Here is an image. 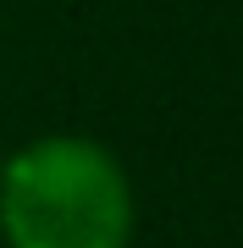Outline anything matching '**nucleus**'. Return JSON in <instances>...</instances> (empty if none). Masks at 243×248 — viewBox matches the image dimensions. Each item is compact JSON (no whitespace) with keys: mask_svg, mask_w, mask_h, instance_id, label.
Returning a JSON list of instances; mask_svg holds the SVG:
<instances>
[{"mask_svg":"<svg viewBox=\"0 0 243 248\" xmlns=\"http://www.w3.org/2000/svg\"><path fill=\"white\" fill-rule=\"evenodd\" d=\"M0 232L11 248H127L133 182L94 138H33L0 166Z\"/></svg>","mask_w":243,"mask_h":248,"instance_id":"obj_1","label":"nucleus"}]
</instances>
